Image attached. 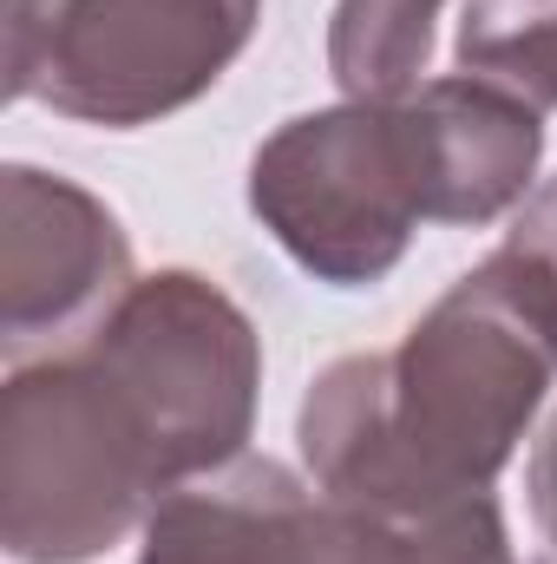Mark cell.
<instances>
[{"label":"cell","mask_w":557,"mask_h":564,"mask_svg":"<svg viewBox=\"0 0 557 564\" xmlns=\"http://www.w3.org/2000/svg\"><path fill=\"white\" fill-rule=\"evenodd\" d=\"M525 499H532V519H538V532L557 545V408L545 433L532 440V459H525Z\"/></svg>","instance_id":"8fae6325"},{"label":"cell","mask_w":557,"mask_h":564,"mask_svg":"<svg viewBox=\"0 0 557 564\" xmlns=\"http://www.w3.org/2000/svg\"><path fill=\"white\" fill-rule=\"evenodd\" d=\"M492 270L557 328V177L538 184V191L518 204L505 243L492 250Z\"/></svg>","instance_id":"30bf717a"},{"label":"cell","mask_w":557,"mask_h":564,"mask_svg":"<svg viewBox=\"0 0 557 564\" xmlns=\"http://www.w3.org/2000/svg\"><path fill=\"white\" fill-rule=\"evenodd\" d=\"M446 0H335L328 73L348 99H407L426 86Z\"/></svg>","instance_id":"ba28073f"},{"label":"cell","mask_w":557,"mask_h":564,"mask_svg":"<svg viewBox=\"0 0 557 564\" xmlns=\"http://www.w3.org/2000/svg\"><path fill=\"white\" fill-rule=\"evenodd\" d=\"M295 564H518L492 492L446 506H374L315 486Z\"/></svg>","instance_id":"52a82bcc"},{"label":"cell","mask_w":557,"mask_h":564,"mask_svg":"<svg viewBox=\"0 0 557 564\" xmlns=\"http://www.w3.org/2000/svg\"><path fill=\"white\" fill-rule=\"evenodd\" d=\"M308 512L315 479L243 453L151 506L139 564H295Z\"/></svg>","instance_id":"8992f818"},{"label":"cell","mask_w":557,"mask_h":564,"mask_svg":"<svg viewBox=\"0 0 557 564\" xmlns=\"http://www.w3.org/2000/svg\"><path fill=\"white\" fill-rule=\"evenodd\" d=\"M250 210L315 282H381L419 224H446L439 139L419 93L288 119L250 158Z\"/></svg>","instance_id":"3957f363"},{"label":"cell","mask_w":557,"mask_h":564,"mask_svg":"<svg viewBox=\"0 0 557 564\" xmlns=\"http://www.w3.org/2000/svg\"><path fill=\"white\" fill-rule=\"evenodd\" d=\"M263 394L256 322L197 270L139 276L79 348L0 388V545L92 564L164 492L243 459Z\"/></svg>","instance_id":"6da1fadb"},{"label":"cell","mask_w":557,"mask_h":564,"mask_svg":"<svg viewBox=\"0 0 557 564\" xmlns=\"http://www.w3.org/2000/svg\"><path fill=\"white\" fill-rule=\"evenodd\" d=\"M256 20L263 0H7V99L132 132L197 106Z\"/></svg>","instance_id":"277c9868"},{"label":"cell","mask_w":557,"mask_h":564,"mask_svg":"<svg viewBox=\"0 0 557 564\" xmlns=\"http://www.w3.org/2000/svg\"><path fill=\"white\" fill-rule=\"evenodd\" d=\"M125 224L73 177L13 164L0 184V322L7 341L99 322L132 289Z\"/></svg>","instance_id":"5b68a950"},{"label":"cell","mask_w":557,"mask_h":564,"mask_svg":"<svg viewBox=\"0 0 557 564\" xmlns=\"http://www.w3.org/2000/svg\"><path fill=\"white\" fill-rule=\"evenodd\" d=\"M452 59H459V73L525 99L532 112H551L557 106V0H466Z\"/></svg>","instance_id":"9c48e42d"},{"label":"cell","mask_w":557,"mask_h":564,"mask_svg":"<svg viewBox=\"0 0 557 564\" xmlns=\"http://www.w3.org/2000/svg\"><path fill=\"white\" fill-rule=\"evenodd\" d=\"M557 381V328L492 270L452 282L401 348L328 361L295 414L302 466L335 499L446 506L492 492Z\"/></svg>","instance_id":"7a4b0ae2"}]
</instances>
